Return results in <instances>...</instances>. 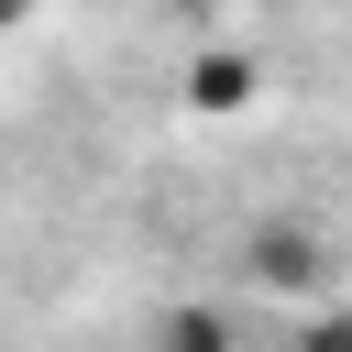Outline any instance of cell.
I'll return each mask as SVG.
<instances>
[{"label":"cell","instance_id":"7a4b0ae2","mask_svg":"<svg viewBox=\"0 0 352 352\" xmlns=\"http://www.w3.org/2000/svg\"><path fill=\"white\" fill-rule=\"evenodd\" d=\"M176 88H187V110H209V121H231V110H242V99L264 88V66H253L242 44H209V55H187V77H176Z\"/></svg>","mask_w":352,"mask_h":352},{"label":"cell","instance_id":"6da1fadb","mask_svg":"<svg viewBox=\"0 0 352 352\" xmlns=\"http://www.w3.org/2000/svg\"><path fill=\"white\" fill-rule=\"evenodd\" d=\"M242 275H253L264 297H308V286L330 275V242H319L308 220H253V231H242Z\"/></svg>","mask_w":352,"mask_h":352},{"label":"cell","instance_id":"277c9868","mask_svg":"<svg viewBox=\"0 0 352 352\" xmlns=\"http://www.w3.org/2000/svg\"><path fill=\"white\" fill-rule=\"evenodd\" d=\"M297 352H352V308H319V319L297 330Z\"/></svg>","mask_w":352,"mask_h":352},{"label":"cell","instance_id":"3957f363","mask_svg":"<svg viewBox=\"0 0 352 352\" xmlns=\"http://www.w3.org/2000/svg\"><path fill=\"white\" fill-rule=\"evenodd\" d=\"M154 352H231V319L220 308H165L154 319Z\"/></svg>","mask_w":352,"mask_h":352},{"label":"cell","instance_id":"5b68a950","mask_svg":"<svg viewBox=\"0 0 352 352\" xmlns=\"http://www.w3.org/2000/svg\"><path fill=\"white\" fill-rule=\"evenodd\" d=\"M22 11H33V0H0V33H11V22H22Z\"/></svg>","mask_w":352,"mask_h":352}]
</instances>
